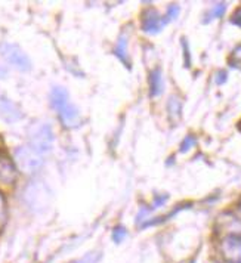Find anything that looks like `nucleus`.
Here are the masks:
<instances>
[{
  "instance_id": "1",
  "label": "nucleus",
  "mask_w": 241,
  "mask_h": 263,
  "mask_svg": "<svg viewBox=\"0 0 241 263\" xmlns=\"http://www.w3.org/2000/svg\"><path fill=\"white\" fill-rule=\"evenodd\" d=\"M50 104L53 110L56 111L63 126L67 129L77 127L82 121L80 112L76 108V105L70 101L68 92L64 88L55 86L50 90Z\"/></svg>"
},
{
  "instance_id": "2",
  "label": "nucleus",
  "mask_w": 241,
  "mask_h": 263,
  "mask_svg": "<svg viewBox=\"0 0 241 263\" xmlns=\"http://www.w3.org/2000/svg\"><path fill=\"white\" fill-rule=\"evenodd\" d=\"M15 161L21 172L27 175H33L40 170V167L43 166L44 158L42 154L33 150L30 145H24L15 151Z\"/></svg>"
},
{
  "instance_id": "3",
  "label": "nucleus",
  "mask_w": 241,
  "mask_h": 263,
  "mask_svg": "<svg viewBox=\"0 0 241 263\" xmlns=\"http://www.w3.org/2000/svg\"><path fill=\"white\" fill-rule=\"evenodd\" d=\"M52 144H53V132L49 124H37L36 127L31 129L28 145L33 150L44 155L52 150Z\"/></svg>"
},
{
  "instance_id": "4",
  "label": "nucleus",
  "mask_w": 241,
  "mask_h": 263,
  "mask_svg": "<svg viewBox=\"0 0 241 263\" xmlns=\"http://www.w3.org/2000/svg\"><path fill=\"white\" fill-rule=\"evenodd\" d=\"M0 55L5 58L6 62H9L11 65H14L21 71H28L31 68V62H30L28 56L17 44L3 43L0 46Z\"/></svg>"
},
{
  "instance_id": "5",
  "label": "nucleus",
  "mask_w": 241,
  "mask_h": 263,
  "mask_svg": "<svg viewBox=\"0 0 241 263\" xmlns=\"http://www.w3.org/2000/svg\"><path fill=\"white\" fill-rule=\"evenodd\" d=\"M169 22V20L166 18V15H160L157 11L150 9L147 11L144 15H142V22H141V27L145 33H150V34H157L160 33L164 25Z\"/></svg>"
},
{
  "instance_id": "6",
  "label": "nucleus",
  "mask_w": 241,
  "mask_h": 263,
  "mask_svg": "<svg viewBox=\"0 0 241 263\" xmlns=\"http://www.w3.org/2000/svg\"><path fill=\"white\" fill-rule=\"evenodd\" d=\"M222 254L231 263H241V238L231 235L222 241Z\"/></svg>"
},
{
  "instance_id": "7",
  "label": "nucleus",
  "mask_w": 241,
  "mask_h": 263,
  "mask_svg": "<svg viewBox=\"0 0 241 263\" xmlns=\"http://www.w3.org/2000/svg\"><path fill=\"white\" fill-rule=\"evenodd\" d=\"M0 115L8 123H14V121H17V120L21 118L22 112L17 107V104H14L12 101H9L6 98H2L0 99Z\"/></svg>"
},
{
  "instance_id": "8",
  "label": "nucleus",
  "mask_w": 241,
  "mask_h": 263,
  "mask_svg": "<svg viewBox=\"0 0 241 263\" xmlns=\"http://www.w3.org/2000/svg\"><path fill=\"white\" fill-rule=\"evenodd\" d=\"M164 90V82H163V73L160 68H155L150 73V95L158 96Z\"/></svg>"
},
{
  "instance_id": "9",
  "label": "nucleus",
  "mask_w": 241,
  "mask_h": 263,
  "mask_svg": "<svg viewBox=\"0 0 241 263\" xmlns=\"http://www.w3.org/2000/svg\"><path fill=\"white\" fill-rule=\"evenodd\" d=\"M14 179H15V167L8 160H3L0 163V180L9 183Z\"/></svg>"
},
{
  "instance_id": "10",
  "label": "nucleus",
  "mask_w": 241,
  "mask_h": 263,
  "mask_svg": "<svg viewBox=\"0 0 241 263\" xmlns=\"http://www.w3.org/2000/svg\"><path fill=\"white\" fill-rule=\"evenodd\" d=\"M114 53L125 62V65H131V61H129V55H128V39L125 37H120L118 43L114 49Z\"/></svg>"
},
{
  "instance_id": "11",
  "label": "nucleus",
  "mask_w": 241,
  "mask_h": 263,
  "mask_svg": "<svg viewBox=\"0 0 241 263\" xmlns=\"http://www.w3.org/2000/svg\"><path fill=\"white\" fill-rule=\"evenodd\" d=\"M225 9H226V5H225V3H216V5L210 9V12H207V18H204V22H209L212 21V20L220 18V17L223 15Z\"/></svg>"
},
{
  "instance_id": "12",
  "label": "nucleus",
  "mask_w": 241,
  "mask_h": 263,
  "mask_svg": "<svg viewBox=\"0 0 241 263\" xmlns=\"http://www.w3.org/2000/svg\"><path fill=\"white\" fill-rule=\"evenodd\" d=\"M167 110H169V115H170L172 120H176V118L180 117V102H179L177 98H175V96L170 98V101L167 104Z\"/></svg>"
},
{
  "instance_id": "13",
  "label": "nucleus",
  "mask_w": 241,
  "mask_h": 263,
  "mask_svg": "<svg viewBox=\"0 0 241 263\" xmlns=\"http://www.w3.org/2000/svg\"><path fill=\"white\" fill-rule=\"evenodd\" d=\"M8 218V207H6V198L3 195V192L0 191V228L6 223Z\"/></svg>"
},
{
  "instance_id": "14",
  "label": "nucleus",
  "mask_w": 241,
  "mask_h": 263,
  "mask_svg": "<svg viewBox=\"0 0 241 263\" xmlns=\"http://www.w3.org/2000/svg\"><path fill=\"white\" fill-rule=\"evenodd\" d=\"M128 237V231L123 226H117L112 229V240L115 242H122Z\"/></svg>"
},
{
  "instance_id": "15",
  "label": "nucleus",
  "mask_w": 241,
  "mask_h": 263,
  "mask_svg": "<svg viewBox=\"0 0 241 263\" xmlns=\"http://www.w3.org/2000/svg\"><path fill=\"white\" fill-rule=\"evenodd\" d=\"M194 144H196V138H194V136H191V135H190V136H187V138H185V141H184V142H182V145H180V151H182V153L188 151V150H190V148H191Z\"/></svg>"
},
{
  "instance_id": "16",
  "label": "nucleus",
  "mask_w": 241,
  "mask_h": 263,
  "mask_svg": "<svg viewBox=\"0 0 241 263\" xmlns=\"http://www.w3.org/2000/svg\"><path fill=\"white\" fill-rule=\"evenodd\" d=\"M98 260H99V253H90L88 256H85L83 259L76 260L73 263H98Z\"/></svg>"
},
{
  "instance_id": "17",
  "label": "nucleus",
  "mask_w": 241,
  "mask_h": 263,
  "mask_svg": "<svg viewBox=\"0 0 241 263\" xmlns=\"http://www.w3.org/2000/svg\"><path fill=\"white\" fill-rule=\"evenodd\" d=\"M231 22H232V24H237V25H240L241 27V8L238 11H235L234 17L231 18Z\"/></svg>"
},
{
  "instance_id": "18",
  "label": "nucleus",
  "mask_w": 241,
  "mask_h": 263,
  "mask_svg": "<svg viewBox=\"0 0 241 263\" xmlns=\"http://www.w3.org/2000/svg\"><path fill=\"white\" fill-rule=\"evenodd\" d=\"M3 76H5V70H3V68L0 67V77H3Z\"/></svg>"
},
{
  "instance_id": "19",
  "label": "nucleus",
  "mask_w": 241,
  "mask_h": 263,
  "mask_svg": "<svg viewBox=\"0 0 241 263\" xmlns=\"http://www.w3.org/2000/svg\"><path fill=\"white\" fill-rule=\"evenodd\" d=\"M238 129H240V130H241V121H240V124H238Z\"/></svg>"
}]
</instances>
